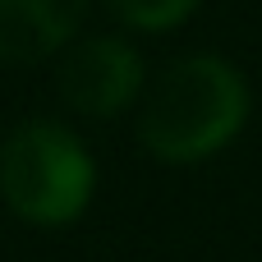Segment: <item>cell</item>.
I'll return each mask as SVG.
<instances>
[{
	"label": "cell",
	"mask_w": 262,
	"mask_h": 262,
	"mask_svg": "<svg viewBox=\"0 0 262 262\" xmlns=\"http://www.w3.org/2000/svg\"><path fill=\"white\" fill-rule=\"evenodd\" d=\"M249 120V83L221 55H184L166 64L138 115V138L161 161H203L221 152Z\"/></svg>",
	"instance_id": "1"
},
{
	"label": "cell",
	"mask_w": 262,
	"mask_h": 262,
	"mask_svg": "<svg viewBox=\"0 0 262 262\" xmlns=\"http://www.w3.org/2000/svg\"><path fill=\"white\" fill-rule=\"evenodd\" d=\"M55 88L83 115H120L143 88V60L124 37H83L60 55Z\"/></svg>",
	"instance_id": "3"
},
{
	"label": "cell",
	"mask_w": 262,
	"mask_h": 262,
	"mask_svg": "<svg viewBox=\"0 0 262 262\" xmlns=\"http://www.w3.org/2000/svg\"><path fill=\"white\" fill-rule=\"evenodd\" d=\"M88 0H0V60H46L78 32Z\"/></svg>",
	"instance_id": "4"
},
{
	"label": "cell",
	"mask_w": 262,
	"mask_h": 262,
	"mask_svg": "<svg viewBox=\"0 0 262 262\" xmlns=\"http://www.w3.org/2000/svg\"><path fill=\"white\" fill-rule=\"evenodd\" d=\"M111 9L143 32H166L180 18H189L198 9V0H111Z\"/></svg>",
	"instance_id": "5"
},
{
	"label": "cell",
	"mask_w": 262,
	"mask_h": 262,
	"mask_svg": "<svg viewBox=\"0 0 262 262\" xmlns=\"http://www.w3.org/2000/svg\"><path fill=\"white\" fill-rule=\"evenodd\" d=\"M97 189L92 152L55 120H23L0 143V193L18 221L69 226Z\"/></svg>",
	"instance_id": "2"
}]
</instances>
